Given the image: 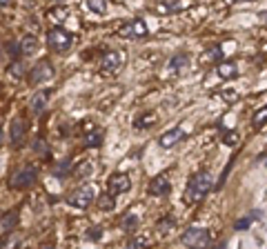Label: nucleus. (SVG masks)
Listing matches in <instances>:
<instances>
[{"instance_id":"obj_9","label":"nucleus","mask_w":267,"mask_h":249,"mask_svg":"<svg viewBox=\"0 0 267 249\" xmlns=\"http://www.w3.org/2000/svg\"><path fill=\"white\" fill-rule=\"evenodd\" d=\"M122 62H125L122 51H107L105 56L100 58V72L105 74V76H109V74H116L118 69L122 67Z\"/></svg>"},{"instance_id":"obj_37","label":"nucleus","mask_w":267,"mask_h":249,"mask_svg":"<svg viewBox=\"0 0 267 249\" xmlns=\"http://www.w3.org/2000/svg\"><path fill=\"white\" fill-rule=\"evenodd\" d=\"M36 151H47V143L38 140V143H36Z\"/></svg>"},{"instance_id":"obj_36","label":"nucleus","mask_w":267,"mask_h":249,"mask_svg":"<svg viewBox=\"0 0 267 249\" xmlns=\"http://www.w3.org/2000/svg\"><path fill=\"white\" fill-rule=\"evenodd\" d=\"M220 96H223L227 102H234L238 98V94H236V89H223V94H220Z\"/></svg>"},{"instance_id":"obj_18","label":"nucleus","mask_w":267,"mask_h":249,"mask_svg":"<svg viewBox=\"0 0 267 249\" xmlns=\"http://www.w3.org/2000/svg\"><path fill=\"white\" fill-rule=\"evenodd\" d=\"M167 5L160 7V11H170V14H180V11L194 7V0H165Z\"/></svg>"},{"instance_id":"obj_13","label":"nucleus","mask_w":267,"mask_h":249,"mask_svg":"<svg viewBox=\"0 0 267 249\" xmlns=\"http://www.w3.org/2000/svg\"><path fill=\"white\" fill-rule=\"evenodd\" d=\"M24 134H27V127H24V120L23 118H16L9 127V140L14 147H20L24 140Z\"/></svg>"},{"instance_id":"obj_1","label":"nucleus","mask_w":267,"mask_h":249,"mask_svg":"<svg viewBox=\"0 0 267 249\" xmlns=\"http://www.w3.org/2000/svg\"><path fill=\"white\" fill-rule=\"evenodd\" d=\"M212 187H214V178L207 169L194 174V176L190 178V182H187V187H185L183 202L185 205H196V202H200L209 192H212Z\"/></svg>"},{"instance_id":"obj_17","label":"nucleus","mask_w":267,"mask_h":249,"mask_svg":"<svg viewBox=\"0 0 267 249\" xmlns=\"http://www.w3.org/2000/svg\"><path fill=\"white\" fill-rule=\"evenodd\" d=\"M156 123H158V114H154V111H145V114H141L138 118H134V129L143 131V129H147V127H154Z\"/></svg>"},{"instance_id":"obj_5","label":"nucleus","mask_w":267,"mask_h":249,"mask_svg":"<svg viewBox=\"0 0 267 249\" xmlns=\"http://www.w3.org/2000/svg\"><path fill=\"white\" fill-rule=\"evenodd\" d=\"M51 78H53V65L49 60H40L29 69L27 82H29V85H40V82L51 80Z\"/></svg>"},{"instance_id":"obj_6","label":"nucleus","mask_w":267,"mask_h":249,"mask_svg":"<svg viewBox=\"0 0 267 249\" xmlns=\"http://www.w3.org/2000/svg\"><path fill=\"white\" fill-rule=\"evenodd\" d=\"M180 243L187 247H205V245H209V231L203 227H190L180 236Z\"/></svg>"},{"instance_id":"obj_26","label":"nucleus","mask_w":267,"mask_h":249,"mask_svg":"<svg viewBox=\"0 0 267 249\" xmlns=\"http://www.w3.org/2000/svg\"><path fill=\"white\" fill-rule=\"evenodd\" d=\"M256 218H261V214H252V216H247V218H241V221H236L234 223V229H249V225H252Z\"/></svg>"},{"instance_id":"obj_21","label":"nucleus","mask_w":267,"mask_h":249,"mask_svg":"<svg viewBox=\"0 0 267 249\" xmlns=\"http://www.w3.org/2000/svg\"><path fill=\"white\" fill-rule=\"evenodd\" d=\"M174 227H176L174 216H170V214H167V216H163V218H160V221L156 223V234H158V236H163V238H165V236L170 234V231L174 229Z\"/></svg>"},{"instance_id":"obj_25","label":"nucleus","mask_w":267,"mask_h":249,"mask_svg":"<svg viewBox=\"0 0 267 249\" xmlns=\"http://www.w3.org/2000/svg\"><path fill=\"white\" fill-rule=\"evenodd\" d=\"M87 7H89V11H94L98 16L107 14V0H87Z\"/></svg>"},{"instance_id":"obj_31","label":"nucleus","mask_w":267,"mask_h":249,"mask_svg":"<svg viewBox=\"0 0 267 249\" xmlns=\"http://www.w3.org/2000/svg\"><path fill=\"white\" fill-rule=\"evenodd\" d=\"M147 245H151L149 236H134V238L129 240V247H147Z\"/></svg>"},{"instance_id":"obj_22","label":"nucleus","mask_w":267,"mask_h":249,"mask_svg":"<svg viewBox=\"0 0 267 249\" xmlns=\"http://www.w3.org/2000/svg\"><path fill=\"white\" fill-rule=\"evenodd\" d=\"M218 60H223V49L218 45H212L209 49L203 51V62H218Z\"/></svg>"},{"instance_id":"obj_7","label":"nucleus","mask_w":267,"mask_h":249,"mask_svg":"<svg viewBox=\"0 0 267 249\" xmlns=\"http://www.w3.org/2000/svg\"><path fill=\"white\" fill-rule=\"evenodd\" d=\"M36 178H38V167H36V165L23 167L11 178V187H14V189H27V187H31L36 182Z\"/></svg>"},{"instance_id":"obj_33","label":"nucleus","mask_w":267,"mask_h":249,"mask_svg":"<svg viewBox=\"0 0 267 249\" xmlns=\"http://www.w3.org/2000/svg\"><path fill=\"white\" fill-rule=\"evenodd\" d=\"M5 51L9 53L11 60H16V58H20V45L18 43H7L5 45Z\"/></svg>"},{"instance_id":"obj_10","label":"nucleus","mask_w":267,"mask_h":249,"mask_svg":"<svg viewBox=\"0 0 267 249\" xmlns=\"http://www.w3.org/2000/svg\"><path fill=\"white\" fill-rule=\"evenodd\" d=\"M185 134H187V129H185V124H178V127H174V129H170V131H165V134L158 138V145L163 149H171V147H176V145L180 143V140L185 138Z\"/></svg>"},{"instance_id":"obj_14","label":"nucleus","mask_w":267,"mask_h":249,"mask_svg":"<svg viewBox=\"0 0 267 249\" xmlns=\"http://www.w3.org/2000/svg\"><path fill=\"white\" fill-rule=\"evenodd\" d=\"M49 96H51V91L49 89L36 91L34 96H31V100H29V109L34 111V114H43L45 107H47V102H49Z\"/></svg>"},{"instance_id":"obj_29","label":"nucleus","mask_w":267,"mask_h":249,"mask_svg":"<svg viewBox=\"0 0 267 249\" xmlns=\"http://www.w3.org/2000/svg\"><path fill=\"white\" fill-rule=\"evenodd\" d=\"M238 140H241V134H238V131H234V129L223 131V143L225 145H238Z\"/></svg>"},{"instance_id":"obj_15","label":"nucleus","mask_w":267,"mask_h":249,"mask_svg":"<svg viewBox=\"0 0 267 249\" xmlns=\"http://www.w3.org/2000/svg\"><path fill=\"white\" fill-rule=\"evenodd\" d=\"M216 74H218V78H223V80H234V78L238 76L236 62H232V60H218V65H216Z\"/></svg>"},{"instance_id":"obj_39","label":"nucleus","mask_w":267,"mask_h":249,"mask_svg":"<svg viewBox=\"0 0 267 249\" xmlns=\"http://www.w3.org/2000/svg\"><path fill=\"white\" fill-rule=\"evenodd\" d=\"M9 2H11V0H0V7H7Z\"/></svg>"},{"instance_id":"obj_8","label":"nucleus","mask_w":267,"mask_h":249,"mask_svg":"<svg viewBox=\"0 0 267 249\" xmlns=\"http://www.w3.org/2000/svg\"><path fill=\"white\" fill-rule=\"evenodd\" d=\"M131 189V180L127 174L118 172V174H112L109 180H107V192L114 194V196H121V194H127Z\"/></svg>"},{"instance_id":"obj_20","label":"nucleus","mask_w":267,"mask_h":249,"mask_svg":"<svg viewBox=\"0 0 267 249\" xmlns=\"http://www.w3.org/2000/svg\"><path fill=\"white\" fill-rule=\"evenodd\" d=\"M102 138H105V134H102L98 127H94V129H89V131H85V145L87 147H92V149H98L102 145Z\"/></svg>"},{"instance_id":"obj_4","label":"nucleus","mask_w":267,"mask_h":249,"mask_svg":"<svg viewBox=\"0 0 267 249\" xmlns=\"http://www.w3.org/2000/svg\"><path fill=\"white\" fill-rule=\"evenodd\" d=\"M116 34L121 36V38H134V40H141L147 36V25L143 23L141 18H134V20H127V23H122L121 27L116 29Z\"/></svg>"},{"instance_id":"obj_27","label":"nucleus","mask_w":267,"mask_h":249,"mask_svg":"<svg viewBox=\"0 0 267 249\" xmlns=\"http://www.w3.org/2000/svg\"><path fill=\"white\" fill-rule=\"evenodd\" d=\"M7 72H9L14 78H20V76H23V74H24V67H23V62H20V58H16V60L9 62Z\"/></svg>"},{"instance_id":"obj_30","label":"nucleus","mask_w":267,"mask_h":249,"mask_svg":"<svg viewBox=\"0 0 267 249\" xmlns=\"http://www.w3.org/2000/svg\"><path fill=\"white\" fill-rule=\"evenodd\" d=\"M69 169H72V160L67 158V160H63V163H58L56 167H53V174H56V176H67Z\"/></svg>"},{"instance_id":"obj_24","label":"nucleus","mask_w":267,"mask_h":249,"mask_svg":"<svg viewBox=\"0 0 267 249\" xmlns=\"http://www.w3.org/2000/svg\"><path fill=\"white\" fill-rule=\"evenodd\" d=\"M114 207H116V198H114V194H102V196H98V209L102 211H112Z\"/></svg>"},{"instance_id":"obj_34","label":"nucleus","mask_w":267,"mask_h":249,"mask_svg":"<svg viewBox=\"0 0 267 249\" xmlns=\"http://www.w3.org/2000/svg\"><path fill=\"white\" fill-rule=\"evenodd\" d=\"M89 174H92V160H85L83 165H78L76 167V176L85 178V176H89Z\"/></svg>"},{"instance_id":"obj_38","label":"nucleus","mask_w":267,"mask_h":249,"mask_svg":"<svg viewBox=\"0 0 267 249\" xmlns=\"http://www.w3.org/2000/svg\"><path fill=\"white\" fill-rule=\"evenodd\" d=\"M2 145H5V131L0 129V147H2Z\"/></svg>"},{"instance_id":"obj_16","label":"nucleus","mask_w":267,"mask_h":249,"mask_svg":"<svg viewBox=\"0 0 267 249\" xmlns=\"http://www.w3.org/2000/svg\"><path fill=\"white\" fill-rule=\"evenodd\" d=\"M18 45H20V56H34V53L38 51V38L31 34L23 36Z\"/></svg>"},{"instance_id":"obj_3","label":"nucleus","mask_w":267,"mask_h":249,"mask_svg":"<svg viewBox=\"0 0 267 249\" xmlns=\"http://www.w3.org/2000/svg\"><path fill=\"white\" fill-rule=\"evenodd\" d=\"M96 200V189H94L92 185H83L78 187L76 192H72L67 196V202L72 207H76V209H87L92 202Z\"/></svg>"},{"instance_id":"obj_35","label":"nucleus","mask_w":267,"mask_h":249,"mask_svg":"<svg viewBox=\"0 0 267 249\" xmlns=\"http://www.w3.org/2000/svg\"><path fill=\"white\" fill-rule=\"evenodd\" d=\"M87 238L89 240H100L102 238V227H92V229L87 231Z\"/></svg>"},{"instance_id":"obj_23","label":"nucleus","mask_w":267,"mask_h":249,"mask_svg":"<svg viewBox=\"0 0 267 249\" xmlns=\"http://www.w3.org/2000/svg\"><path fill=\"white\" fill-rule=\"evenodd\" d=\"M138 225H141V218H138L136 214H127L125 218H122V223H121V227L127 231V234H134Z\"/></svg>"},{"instance_id":"obj_2","label":"nucleus","mask_w":267,"mask_h":249,"mask_svg":"<svg viewBox=\"0 0 267 249\" xmlns=\"http://www.w3.org/2000/svg\"><path fill=\"white\" fill-rule=\"evenodd\" d=\"M72 43H73V36L69 34L67 29L53 27V29H49L47 31V45L53 49V51H58V53L67 51V49L72 47Z\"/></svg>"},{"instance_id":"obj_19","label":"nucleus","mask_w":267,"mask_h":249,"mask_svg":"<svg viewBox=\"0 0 267 249\" xmlns=\"http://www.w3.org/2000/svg\"><path fill=\"white\" fill-rule=\"evenodd\" d=\"M16 225H18V214H16V211H7V214L0 216V231H2V234L14 231Z\"/></svg>"},{"instance_id":"obj_12","label":"nucleus","mask_w":267,"mask_h":249,"mask_svg":"<svg viewBox=\"0 0 267 249\" xmlns=\"http://www.w3.org/2000/svg\"><path fill=\"white\" fill-rule=\"evenodd\" d=\"M147 192H149L151 196H167V194L171 192V182H170V178H167L165 174H160V176L151 178V182L147 185Z\"/></svg>"},{"instance_id":"obj_32","label":"nucleus","mask_w":267,"mask_h":249,"mask_svg":"<svg viewBox=\"0 0 267 249\" xmlns=\"http://www.w3.org/2000/svg\"><path fill=\"white\" fill-rule=\"evenodd\" d=\"M47 16H49L51 20H63V18H67V9H65L63 5H60V7H53V9L49 11Z\"/></svg>"},{"instance_id":"obj_28","label":"nucleus","mask_w":267,"mask_h":249,"mask_svg":"<svg viewBox=\"0 0 267 249\" xmlns=\"http://www.w3.org/2000/svg\"><path fill=\"white\" fill-rule=\"evenodd\" d=\"M252 123H254V127H258V129H261L263 124L267 123V107H263V109H258L256 114H254V120H252Z\"/></svg>"},{"instance_id":"obj_11","label":"nucleus","mask_w":267,"mask_h":249,"mask_svg":"<svg viewBox=\"0 0 267 249\" xmlns=\"http://www.w3.org/2000/svg\"><path fill=\"white\" fill-rule=\"evenodd\" d=\"M190 65H192V58L187 56V53H176V56H171V60L167 62V72H170L171 76H183V74H187Z\"/></svg>"}]
</instances>
